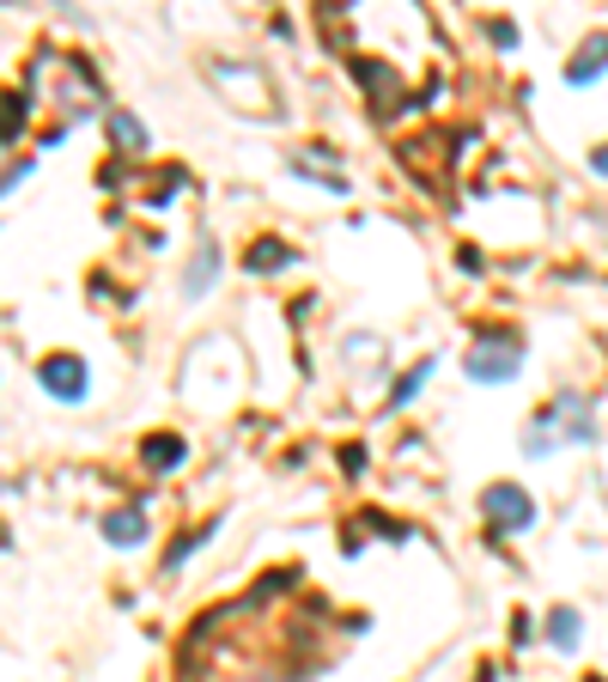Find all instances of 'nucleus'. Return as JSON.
Returning <instances> with one entry per match:
<instances>
[{"label": "nucleus", "instance_id": "nucleus-13", "mask_svg": "<svg viewBox=\"0 0 608 682\" xmlns=\"http://www.w3.org/2000/svg\"><path fill=\"white\" fill-rule=\"evenodd\" d=\"M280 263H287V250L280 244H262L256 256H250V268H280Z\"/></svg>", "mask_w": 608, "mask_h": 682}, {"label": "nucleus", "instance_id": "nucleus-6", "mask_svg": "<svg viewBox=\"0 0 608 682\" xmlns=\"http://www.w3.org/2000/svg\"><path fill=\"white\" fill-rule=\"evenodd\" d=\"M596 74H608V37H591V43L578 49V62H566V79H572V86H591Z\"/></svg>", "mask_w": 608, "mask_h": 682}, {"label": "nucleus", "instance_id": "nucleus-1", "mask_svg": "<svg viewBox=\"0 0 608 682\" xmlns=\"http://www.w3.org/2000/svg\"><path fill=\"white\" fill-rule=\"evenodd\" d=\"M463 372H469L474 384H511V378L523 372V348H517L511 336H486L463 354Z\"/></svg>", "mask_w": 608, "mask_h": 682}, {"label": "nucleus", "instance_id": "nucleus-3", "mask_svg": "<svg viewBox=\"0 0 608 682\" xmlns=\"http://www.w3.org/2000/svg\"><path fill=\"white\" fill-rule=\"evenodd\" d=\"M547 427L560 439H572V445H596V415H591L584 396H572V390H566L560 403H547Z\"/></svg>", "mask_w": 608, "mask_h": 682}, {"label": "nucleus", "instance_id": "nucleus-7", "mask_svg": "<svg viewBox=\"0 0 608 682\" xmlns=\"http://www.w3.org/2000/svg\"><path fill=\"white\" fill-rule=\"evenodd\" d=\"M578 634H584V616H578L572 604H560V609H547V646H560V652H572L578 646Z\"/></svg>", "mask_w": 608, "mask_h": 682}, {"label": "nucleus", "instance_id": "nucleus-5", "mask_svg": "<svg viewBox=\"0 0 608 682\" xmlns=\"http://www.w3.org/2000/svg\"><path fill=\"white\" fill-rule=\"evenodd\" d=\"M140 536H147V506H128V512H110V518H104V543L135 548Z\"/></svg>", "mask_w": 608, "mask_h": 682}, {"label": "nucleus", "instance_id": "nucleus-10", "mask_svg": "<svg viewBox=\"0 0 608 682\" xmlns=\"http://www.w3.org/2000/svg\"><path fill=\"white\" fill-rule=\"evenodd\" d=\"M426 378H432V359H420V366H414L408 378H395V396H390V403H395V408H408L414 396L426 390Z\"/></svg>", "mask_w": 608, "mask_h": 682}, {"label": "nucleus", "instance_id": "nucleus-9", "mask_svg": "<svg viewBox=\"0 0 608 682\" xmlns=\"http://www.w3.org/2000/svg\"><path fill=\"white\" fill-rule=\"evenodd\" d=\"M110 135H116V147H128V153H147V128H140L128 110H110Z\"/></svg>", "mask_w": 608, "mask_h": 682}, {"label": "nucleus", "instance_id": "nucleus-2", "mask_svg": "<svg viewBox=\"0 0 608 682\" xmlns=\"http://www.w3.org/2000/svg\"><path fill=\"white\" fill-rule=\"evenodd\" d=\"M481 506H486V518H493V530H530L535 525V500L523 494V488H511V481L486 488Z\"/></svg>", "mask_w": 608, "mask_h": 682}, {"label": "nucleus", "instance_id": "nucleus-12", "mask_svg": "<svg viewBox=\"0 0 608 682\" xmlns=\"http://www.w3.org/2000/svg\"><path fill=\"white\" fill-rule=\"evenodd\" d=\"M554 445H560V439H554V427H547V415H542L530 433H523V457H547Z\"/></svg>", "mask_w": 608, "mask_h": 682}, {"label": "nucleus", "instance_id": "nucleus-14", "mask_svg": "<svg viewBox=\"0 0 608 682\" xmlns=\"http://www.w3.org/2000/svg\"><path fill=\"white\" fill-rule=\"evenodd\" d=\"M596 171H608V147H603V153H596Z\"/></svg>", "mask_w": 608, "mask_h": 682}, {"label": "nucleus", "instance_id": "nucleus-8", "mask_svg": "<svg viewBox=\"0 0 608 682\" xmlns=\"http://www.w3.org/2000/svg\"><path fill=\"white\" fill-rule=\"evenodd\" d=\"M213 275H219V250H213V244H201V256L189 263V275H182V293H189V299H201V293L213 287Z\"/></svg>", "mask_w": 608, "mask_h": 682}, {"label": "nucleus", "instance_id": "nucleus-11", "mask_svg": "<svg viewBox=\"0 0 608 682\" xmlns=\"http://www.w3.org/2000/svg\"><path fill=\"white\" fill-rule=\"evenodd\" d=\"M147 464H152V469H177V464H182V439H152V445H147Z\"/></svg>", "mask_w": 608, "mask_h": 682}, {"label": "nucleus", "instance_id": "nucleus-4", "mask_svg": "<svg viewBox=\"0 0 608 682\" xmlns=\"http://www.w3.org/2000/svg\"><path fill=\"white\" fill-rule=\"evenodd\" d=\"M37 384H43L55 403H79V396H86V359H74V354L43 359V366H37Z\"/></svg>", "mask_w": 608, "mask_h": 682}]
</instances>
